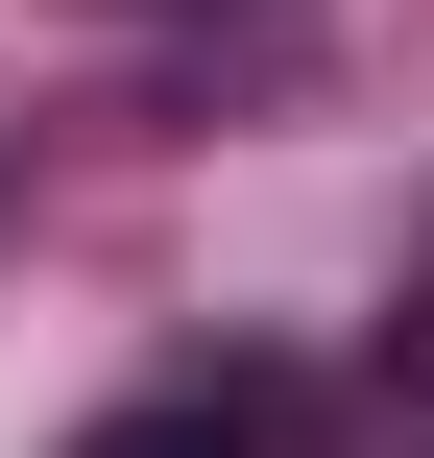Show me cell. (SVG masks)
<instances>
[{"label":"cell","instance_id":"1","mask_svg":"<svg viewBox=\"0 0 434 458\" xmlns=\"http://www.w3.org/2000/svg\"><path fill=\"white\" fill-rule=\"evenodd\" d=\"M290 435V386H169V411H97L72 458H266Z\"/></svg>","mask_w":434,"mask_h":458}]
</instances>
